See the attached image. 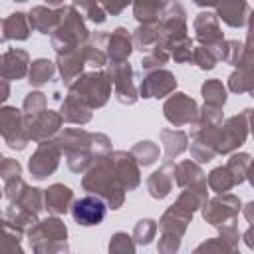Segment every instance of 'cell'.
Returning <instances> with one entry per match:
<instances>
[{"instance_id": "9a60e30c", "label": "cell", "mask_w": 254, "mask_h": 254, "mask_svg": "<svg viewBox=\"0 0 254 254\" xmlns=\"http://www.w3.org/2000/svg\"><path fill=\"white\" fill-rule=\"evenodd\" d=\"M26 64H28V54L22 50H12L4 56V77H16L20 79L26 73Z\"/></svg>"}, {"instance_id": "cb8c5ba5", "label": "cell", "mask_w": 254, "mask_h": 254, "mask_svg": "<svg viewBox=\"0 0 254 254\" xmlns=\"http://www.w3.org/2000/svg\"><path fill=\"white\" fill-rule=\"evenodd\" d=\"M109 254H135L131 238L127 234H123V232L115 234L111 244H109Z\"/></svg>"}, {"instance_id": "8992f818", "label": "cell", "mask_w": 254, "mask_h": 254, "mask_svg": "<svg viewBox=\"0 0 254 254\" xmlns=\"http://www.w3.org/2000/svg\"><path fill=\"white\" fill-rule=\"evenodd\" d=\"M165 115L171 123L181 125V123L190 121L196 115V105L185 93H175V97H171L165 105Z\"/></svg>"}, {"instance_id": "3957f363", "label": "cell", "mask_w": 254, "mask_h": 254, "mask_svg": "<svg viewBox=\"0 0 254 254\" xmlns=\"http://www.w3.org/2000/svg\"><path fill=\"white\" fill-rule=\"evenodd\" d=\"M244 139H246V123H244V115H240V117L228 119V123L222 127L220 137L214 139L212 147L216 153H228L234 147L242 145Z\"/></svg>"}, {"instance_id": "ac0fdd59", "label": "cell", "mask_w": 254, "mask_h": 254, "mask_svg": "<svg viewBox=\"0 0 254 254\" xmlns=\"http://www.w3.org/2000/svg\"><path fill=\"white\" fill-rule=\"evenodd\" d=\"M135 18L139 22H143L145 26H151L153 22L159 20V16H163V8L165 4H157V2H143V4H135Z\"/></svg>"}, {"instance_id": "1f68e13d", "label": "cell", "mask_w": 254, "mask_h": 254, "mask_svg": "<svg viewBox=\"0 0 254 254\" xmlns=\"http://www.w3.org/2000/svg\"><path fill=\"white\" fill-rule=\"evenodd\" d=\"M244 214H246V218H248L250 222H254V202H250V204L246 206V210H244Z\"/></svg>"}, {"instance_id": "d6986e66", "label": "cell", "mask_w": 254, "mask_h": 254, "mask_svg": "<svg viewBox=\"0 0 254 254\" xmlns=\"http://www.w3.org/2000/svg\"><path fill=\"white\" fill-rule=\"evenodd\" d=\"M81 58H79V52H69V54H64L60 56V71L62 75L65 77V81L69 83L73 75H77L81 71Z\"/></svg>"}, {"instance_id": "2e32d148", "label": "cell", "mask_w": 254, "mask_h": 254, "mask_svg": "<svg viewBox=\"0 0 254 254\" xmlns=\"http://www.w3.org/2000/svg\"><path fill=\"white\" fill-rule=\"evenodd\" d=\"M4 40L16 38V40H24L28 38V22H26V14L16 12L10 18L4 20Z\"/></svg>"}, {"instance_id": "5b68a950", "label": "cell", "mask_w": 254, "mask_h": 254, "mask_svg": "<svg viewBox=\"0 0 254 254\" xmlns=\"http://www.w3.org/2000/svg\"><path fill=\"white\" fill-rule=\"evenodd\" d=\"M58 165V147L54 143H42L36 155L30 159V173L36 179H44Z\"/></svg>"}, {"instance_id": "8fae6325", "label": "cell", "mask_w": 254, "mask_h": 254, "mask_svg": "<svg viewBox=\"0 0 254 254\" xmlns=\"http://www.w3.org/2000/svg\"><path fill=\"white\" fill-rule=\"evenodd\" d=\"M71 198H73L71 190L67 187H64V185H54V187H50L46 190V206H48V210H52L56 214L65 212L67 204L71 202Z\"/></svg>"}, {"instance_id": "4fadbf2b", "label": "cell", "mask_w": 254, "mask_h": 254, "mask_svg": "<svg viewBox=\"0 0 254 254\" xmlns=\"http://www.w3.org/2000/svg\"><path fill=\"white\" fill-rule=\"evenodd\" d=\"M107 48H109V56H111L113 64L115 62H123L131 52V40H129L127 30L125 28H117L109 36V46Z\"/></svg>"}, {"instance_id": "484cf974", "label": "cell", "mask_w": 254, "mask_h": 254, "mask_svg": "<svg viewBox=\"0 0 254 254\" xmlns=\"http://www.w3.org/2000/svg\"><path fill=\"white\" fill-rule=\"evenodd\" d=\"M155 230H157V226H155L153 220H141V222L135 226V238H137V242H139V244H147V242L153 238Z\"/></svg>"}, {"instance_id": "d4e9b609", "label": "cell", "mask_w": 254, "mask_h": 254, "mask_svg": "<svg viewBox=\"0 0 254 254\" xmlns=\"http://www.w3.org/2000/svg\"><path fill=\"white\" fill-rule=\"evenodd\" d=\"M216 54H212V48H196L194 50V62L202 69H212L216 64Z\"/></svg>"}, {"instance_id": "83f0119b", "label": "cell", "mask_w": 254, "mask_h": 254, "mask_svg": "<svg viewBox=\"0 0 254 254\" xmlns=\"http://www.w3.org/2000/svg\"><path fill=\"white\" fill-rule=\"evenodd\" d=\"M24 109H26V113H28V117H30V113H32V119H36V111L34 109H44V95L42 93H30L28 97H26V101H24ZM30 119V121H32ZM28 121V123H30Z\"/></svg>"}, {"instance_id": "7c38bea8", "label": "cell", "mask_w": 254, "mask_h": 254, "mask_svg": "<svg viewBox=\"0 0 254 254\" xmlns=\"http://www.w3.org/2000/svg\"><path fill=\"white\" fill-rule=\"evenodd\" d=\"M218 16L228 24V26H242L246 22V14H248V4L246 2H226V4H218L216 6Z\"/></svg>"}, {"instance_id": "ffe728a7", "label": "cell", "mask_w": 254, "mask_h": 254, "mask_svg": "<svg viewBox=\"0 0 254 254\" xmlns=\"http://www.w3.org/2000/svg\"><path fill=\"white\" fill-rule=\"evenodd\" d=\"M208 185H210V189H214L216 192H222V190H228L232 185H236V181H234L232 173L228 171V167H218V169H214V171L210 173Z\"/></svg>"}, {"instance_id": "277c9868", "label": "cell", "mask_w": 254, "mask_h": 254, "mask_svg": "<svg viewBox=\"0 0 254 254\" xmlns=\"http://www.w3.org/2000/svg\"><path fill=\"white\" fill-rule=\"evenodd\" d=\"M73 220L81 226H93L99 224L105 216V204L97 196H85L73 202L71 206Z\"/></svg>"}, {"instance_id": "ba28073f", "label": "cell", "mask_w": 254, "mask_h": 254, "mask_svg": "<svg viewBox=\"0 0 254 254\" xmlns=\"http://www.w3.org/2000/svg\"><path fill=\"white\" fill-rule=\"evenodd\" d=\"M194 30L200 42H206L208 48H214V44H222V34L218 30L216 14L210 12H200L198 18L194 20Z\"/></svg>"}, {"instance_id": "9c48e42d", "label": "cell", "mask_w": 254, "mask_h": 254, "mask_svg": "<svg viewBox=\"0 0 254 254\" xmlns=\"http://www.w3.org/2000/svg\"><path fill=\"white\" fill-rule=\"evenodd\" d=\"M238 206H240V202L236 196H232V194H226L222 198L218 196L210 202V206L204 208V218L212 224H218V222L226 220L228 216H234L238 212Z\"/></svg>"}, {"instance_id": "5bb4252c", "label": "cell", "mask_w": 254, "mask_h": 254, "mask_svg": "<svg viewBox=\"0 0 254 254\" xmlns=\"http://www.w3.org/2000/svg\"><path fill=\"white\" fill-rule=\"evenodd\" d=\"M60 16H62V12H54V10H48L44 6H36L30 12V26L40 30L42 34H48L60 22Z\"/></svg>"}, {"instance_id": "d6a6232c", "label": "cell", "mask_w": 254, "mask_h": 254, "mask_svg": "<svg viewBox=\"0 0 254 254\" xmlns=\"http://www.w3.org/2000/svg\"><path fill=\"white\" fill-rule=\"evenodd\" d=\"M250 111H252V109H250ZM250 117H252V131H254V111L250 113Z\"/></svg>"}, {"instance_id": "7a4b0ae2", "label": "cell", "mask_w": 254, "mask_h": 254, "mask_svg": "<svg viewBox=\"0 0 254 254\" xmlns=\"http://www.w3.org/2000/svg\"><path fill=\"white\" fill-rule=\"evenodd\" d=\"M71 93L81 101H89V105H101L109 95V79L103 73H89L77 81Z\"/></svg>"}, {"instance_id": "7402d4cb", "label": "cell", "mask_w": 254, "mask_h": 254, "mask_svg": "<svg viewBox=\"0 0 254 254\" xmlns=\"http://www.w3.org/2000/svg\"><path fill=\"white\" fill-rule=\"evenodd\" d=\"M52 73H54L52 62H48V60H38V62L32 64V69H30V83L42 85V83H46V81L52 77Z\"/></svg>"}, {"instance_id": "44dd1931", "label": "cell", "mask_w": 254, "mask_h": 254, "mask_svg": "<svg viewBox=\"0 0 254 254\" xmlns=\"http://www.w3.org/2000/svg\"><path fill=\"white\" fill-rule=\"evenodd\" d=\"M202 95H204L206 103L208 105H214V107H220L226 101V91H224L222 83L216 81V79H210V81H206L202 85Z\"/></svg>"}, {"instance_id": "f546056e", "label": "cell", "mask_w": 254, "mask_h": 254, "mask_svg": "<svg viewBox=\"0 0 254 254\" xmlns=\"http://www.w3.org/2000/svg\"><path fill=\"white\" fill-rule=\"evenodd\" d=\"M248 48L254 50V12L250 14V32H248Z\"/></svg>"}, {"instance_id": "4dcf8cb0", "label": "cell", "mask_w": 254, "mask_h": 254, "mask_svg": "<svg viewBox=\"0 0 254 254\" xmlns=\"http://www.w3.org/2000/svg\"><path fill=\"white\" fill-rule=\"evenodd\" d=\"M244 240H246V244H248L250 248H254V226L244 234Z\"/></svg>"}, {"instance_id": "603a6c76", "label": "cell", "mask_w": 254, "mask_h": 254, "mask_svg": "<svg viewBox=\"0 0 254 254\" xmlns=\"http://www.w3.org/2000/svg\"><path fill=\"white\" fill-rule=\"evenodd\" d=\"M131 155L139 157V163H143V165H149V163H153V161L157 159V155H159V149H157V147H155L151 141H143V143H139L137 147H133Z\"/></svg>"}, {"instance_id": "6da1fadb", "label": "cell", "mask_w": 254, "mask_h": 254, "mask_svg": "<svg viewBox=\"0 0 254 254\" xmlns=\"http://www.w3.org/2000/svg\"><path fill=\"white\" fill-rule=\"evenodd\" d=\"M85 36H87V30L81 22V16L75 14V8H67V16H64V22L58 34L52 36V44L60 52V56H64L73 52L75 44L85 40Z\"/></svg>"}, {"instance_id": "30bf717a", "label": "cell", "mask_w": 254, "mask_h": 254, "mask_svg": "<svg viewBox=\"0 0 254 254\" xmlns=\"http://www.w3.org/2000/svg\"><path fill=\"white\" fill-rule=\"evenodd\" d=\"M60 123H62L60 115H56V113H52V111H44V113H40L36 119H32V121L28 123V125H30L28 135L40 141V139L52 135V133L60 127Z\"/></svg>"}, {"instance_id": "52a82bcc", "label": "cell", "mask_w": 254, "mask_h": 254, "mask_svg": "<svg viewBox=\"0 0 254 254\" xmlns=\"http://www.w3.org/2000/svg\"><path fill=\"white\" fill-rule=\"evenodd\" d=\"M175 77L169 71H153L145 77L141 83V95L143 97H163L175 87Z\"/></svg>"}, {"instance_id": "f1b7e54d", "label": "cell", "mask_w": 254, "mask_h": 254, "mask_svg": "<svg viewBox=\"0 0 254 254\" xmlns=\"http://www.w3.org/2000/svg\"><path fill=\"white\" fill-rule=\"evenodd\" d=\"M73 8H81V10H85L87 16H89L93 22H103V20H105L103 6H99V4H75Z\"/></svg>"}, {"instance_id": "4316f807", "label": "cell", "mask_w": 254, "mask_h": 254, "mask_svg": "<svg viewBox=\"0 0 254 254\" xmlns=\"http://www.w3.org/2000/svg\"><path fill=\"white\" fill-rule=\"evenodd\" d=\"M248 155H234L232 159H230V163H228V171L232 173V177H234V181L236 183H240L242 181V177H244V167H246V163H248Z\"/></svg>"}, {"instance_id": "e0dca14e", "label": "cell", "mask_w": 254, "mask_h": 254, "mask_svg": "<svg viewBox=\"0 0 254 254\" xmlns=\"http://www.w3.org/2000/svg\"><path fill=\"white\" fill-rule=\"evenodd\" d=\"M147 185H149V190L155 198L167 196L169 190H171V185H173V179L167 175V167H163L161 171H155L151 175V179L147 181Z\"/></svg>"}]
</instances>
